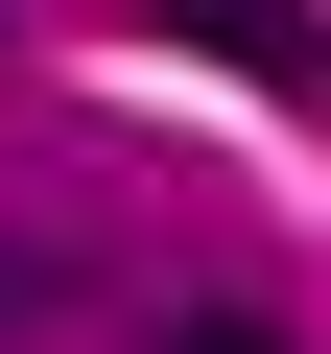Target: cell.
Returning a JSON list of instances; mask_svg holds the SVG:
<instances>
[{
  "instance_id": "obj_1",
  "label": "cell",
  "mask_w": 331,
  "mask_h": 354,
  "mask_svg": "<svg viewBox=\"0 0 331 354\" xmlns=\"http://www.w3.org/2000/svg\"><path fill=\"white\" fill-rule=\"evenodd\" d=\"M166 48H213V71H260L284 118H331V0H142Z\"/></svg>"
},
{
  "instance_id": "obj_3",
  "label": "cell",
  "mask_w": 331,
  "mask_h": 354,
  "mask_svg": "<svg viewBox=\"0 0 331 354\" xmlns=\"http://www.w3.org/2000/svg\"><path fill=\"white\" fill-rule=\"evenodd\" d=\"M166 354H284V330H260V307H166Z\"/></svg>"
},
{
  "instance_id": "obj_2",
  "label": "cell",
  "mask_w": 331,
  "mask_h": 354,
  "mask_svg": "<svg viewBox=\"0 0 331 354\" xmlns=\"http://www.w3.org/2000/svg\"><path fill=\"white\" fill-rule=\"evenodd\" d=\"M24 330H71V260H48V236H0V354H24Z\"/></svg>"
}]
</instances>
